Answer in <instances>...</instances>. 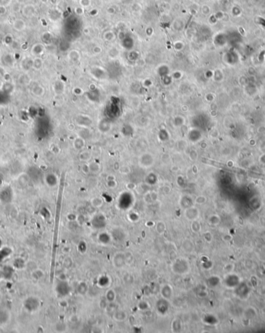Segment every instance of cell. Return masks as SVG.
I'll return each instance as SVG.
<instances>
[{"mask_svg": "<svg viewBox=\"0 0 265 333\" xmlns=\"http://www.w3.org/2000/svg\"><path fill=\"white\" fill-rule=\"evenodd\" d=\"M125 255V259H126V263H131L134 260V256L131 252H127Z\"/></svg>", "mask_w": 265, "mask_h": 333, "instance_id": "cell-10", "label": "cell"}, {"mask_svg": "<svg viewBox=\"0 0 265 333\" xmlns=\"http://www.w3.org/2000/svg\"><path fill=\"white\" fill-rule=\"evenodd\" d=\"M141 157H143L144 159H146V162L143 165V167H150V166L152 165V164H153V159L152 155H148V154H145V155H142Z\"/></svg>", "mask_w": 265, "mask_h": 333, "instance_id": "cell-6", "label": "cell"}, {"mask_svg": "<svg viewBox=\"0 0 265 333\" xmlns=\"http://www.w3.org/2000/svg\"><path fill=\"white\" fill-rule=\"evenodd\" d=\"M127 313L124 311H117V312H115V313L113 314V318L116 321H124L125 319L127 318Z\"/></svg>", "mask_w": 265, "mask_h": 333, "instance_id": "cell-5", "label": "cell"}, {"mask_svg": "<svg viewBox=\"0 0 265 333\" xmlns=\"http://www.w3.org/2000/svg\"><path fill=\"white\" fill-rule=\"evenodd\" d=\"M150 195H151V200H152V201H154V200H156L158 199V194L156 193L154 191L151 192V193H150Z\"/></svg>", "mask_w": 265, "mask_h": 333, "instance_id": "cell-13", "label": "cell"}, {"mask_svg": "<svg viewBox=\"0 0 265 333\" xmlns=\"http://www.w3.org/2000/svg\"><path fill=\"white\" fill-rule=\"evenodd\" d=\"M161 295H162V297L165 298V299L167 300L169 299V298H171V295H172V288H171V286L170 285H165L163 286V287L161 288Z\"/></svg>", "mask_w": 265, "mask_h": 333, "instance_id": "cell-3", "label": "cell"}, {"mask_svg": "<svg viewBox=\"0 0 265 333\" xmlns=\"http://www.w3.org/2000/svg\"><path fill=\"white\" fill-rule=\"evenodd\" d=\"M199 224L198 223V222H196V221H194L193 223H192V225H191V229L193 230L194 232H198V231H199V228H198V226Z\"/></svg>", "mask_w": 265, "mask_h": 333, "instance_id": "cell-12", "label": "cell"}, {"mask_svg": "<svg viewBox=\"0 0 265 333\" xmlns=\"http://www.w3.org/2000/svg\"><path fill=\"white\" fill-rule=\"evenodd\" d=\"M166 230V225H165V222L163 221H158V224L156 225V231L158 234L162 235L164 234Z\"/></svg>", "mask_w": 265, "mask_h": 333, "instance_id": "cell-7", "label": "cell"}, {"mask_svg": "<svg viewBox=\"0 0 265 333\" xmlns=\"http://www.w3.org/2000/svg\"><path fill=\"white\" fill-rule=\"evenodd\" d=\"M92 205H93L94 207H100L103 204V200L101 199V198H99V197H96V198H94V199L92 200Z\"/></svg>", "mask_w": 265, "mask_h": 333, "instance_id": "cell-9", "label": "cell"}, {"mask_svg": "<svg viewBox=\"0 0 265 333\" xmlns=\"http://www.w3.org/2000/svg\"><path fill=\"white\" fill-rule=\"evenodd\" d=\"M182 246L184 252H188V253L192 252V250H193V244L189 239H184L183 242H182Z\"/></svg>", "mask_w": 265, "mask_h": 333, "instance_id": "cell-4", "label": "cell"}, {"mask_svg": "<svg viewBox=\"0 0 265 333\" xmlns=\"http://www.w3.org/2000/svg\"><path fill=\"white\" fill-rule=\"evenodd\" d=\"M105 298L108 301V302H109V303H112V302L114 301L115 299H116V294H115L114 290H108L107 292H106V294H105Z\"/></svg>", "mask_w": 265, "mask_h": 333, "instance_id": "cell-8", "label": "cell"}, {"mask_svg": "<svg viewBox=\"0 0 265 333\" xmlns=\"http://www.w3.org/2000/svg\"><path fill=\"white\" fill-rule=\"evenodd\" d=\"M113 265L116 268L120 269L126 264V259H125V255L123 252H117L113 256Z\"/></svg>", "mask_w": 265, "mask_h": 333, "instance_id": "cell-1", "label": "cell"}, {"mask_svg": "<svg viewBox=\"0 0 265 333\" xmlns=\"http://www.w3.org/2000/svg\"><path fill=\"white\" fill-rule=\"evenodd\" d=\"M184 215L189 220H195L198 216V211L195 207H189L184 211Z\"/></svg>", "mask_w": 265, "mask_h": 333, "instance_id": "cell-2", "label": "cell"}, {"mask_svg": "<svg viewBox=\"0 0 265 333\" xmlns=\"http://www.w3.org/2000/svg\"><path fill=\"white\" fill-rule=\"evenodd\" d=\"M80 158H81V160L88 161V159L90 158V154L88 153L87 151H84V152H82V153L81 154Z\"/></svg>", "mask_w": 265, "mask_h": 333, "instance_id": "cell-11", "label": "cell"}]
</instances>
